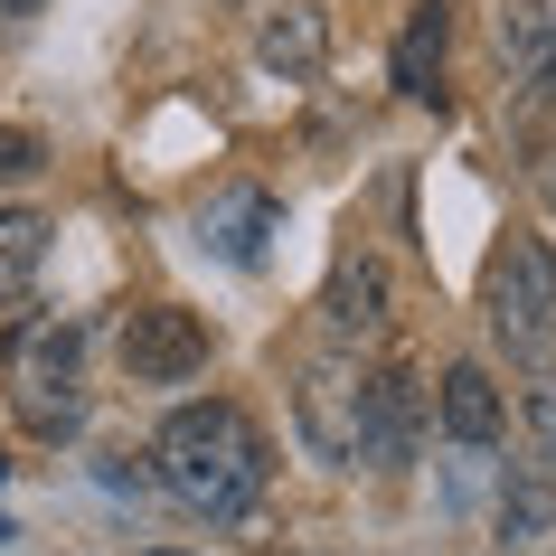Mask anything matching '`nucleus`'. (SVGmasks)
Segmentation results:
<instances>
[{"mask_svg": "<svg viewBox=\"0 0 556 556\" xmlns=\"http://www.w3.org/2000/svg\"><path fill=\"white\" fill-rule=\"evenodd\" d=\"M151 481L179 500V509H199V519H245L274 481V453H264L255 415L236 406V396H199V406H179L151 443Z\"/></svg>", "mask_w": 556, "mask_h": 556, "instance_id": "f257e3e1", "label": "nucleus"}, {"mask_svg": "<svg viewBox=\"0 0 556 556\" xmlns=\"http://www.w3.org/2000/svg\"><path fill=\"white\" fill-rule=\"evenodd\" d=\"M481 321L519 368H556V255L538 236H509L481 274Z\"/></svg>", "mask_w": 556, "mask_h": 556, "instance_id": "f03ea898", "label": "nucleus"}, {"mask_svg": "<svg viewBox=\"0 0 556 556\" xmlns=\"http://www.w3.org/2000/svg\"><path fill=\"white\" fill-rule=\"evenodd\" d=\"M10 406L29 434H76L86 425V330L76 321H38L20 340V368H10Z\"/></svg>", "mask_w": 556, "mask_h": 556, "instance_id": "7ed1b4c3", "label": "nucleus"}, {"mask_svg": "<svg viewBox=\"0 0 556 556\" xmlns=\"http://www.w3.org/2000/svg\"><path fill=\"white\" fill-rule=\"evenodd\" d=\"M114 358H123V378H132V387H189L207 358H217V330H207L189 302H132Z\"/></svg>", "mask_w": 556, "mask_h": 556, "instance_id": "20e7f679", "label": "nucleus"}, {"mask_svg": "<svg viewBox=\"0 0 556 556\" xmlns=\"http://www.w3.org/2000/svg\"><path fill=\"white\" fill-rule=\"evenodd\" d=\"M415 443H425V378L415 368H378V378H358V443L350 463H368L378 481L415 463Z\"/></svg>", "mask_w": 556, "mask_h": 556, "instance_id": "39448f33", "label": "nucleus"}, {"mask_svg": "<svg viewBox=\"0 0 556 556\" xmlns=\"http://www.w3.org/2000/svg\"><path fill=\"white\" fill-rule=\"evenodd\" d=\"M321 330L340 350H378L396 330V274L378 255H340L330 264V293H321Z\"/></svg>", "mask_w": 556, "mask_h": 556, "instance_id": "423d86ee", "label": "nucleus"}, {"mask_svg": "<svg viewBox=\"0 0 556 556\" xmlns=\"http://www.w3.org/2000/svg\"><path fill=\"white\" fill-rule=\"evenodd\" d=\"M274 227H283V199H274L264 179H217L207 207H199V245L217 264H236V274L264 264V236H274Z\"/></svg>", "mask_w": 556, "mask_h": 556, "instance_id": "0eeeda50", "label": "nucleus"}, {"mask_svg": "<svg viewBox=\"0 0 556 556\" xmlns=\"http://www.w3.org/2000/svg\"><path fill=\"white\" fill-rule=\"evenodd\" d=\"M434 425H443V443H463V453H500V434H509V387H500L481 358H453L434 378Z\"/></svg>", "mask_w": 556, "mask_h": 556, "instance_id": "6e6552de", "label": "nucleus"}, {"mask_svg": "<svg viewBox=\"0 0 556 556\" xmlns=\"http://www.w3.org/2000/svg\"><path fill=\"white\" fill-rule=\"evenodd\" d=\"M293 425H302V443H312L321 463H350V443H358V368L312 358L293 378Z\"/></svg>", "mask_w": 556, "mask_h": 556, "instance_id": "1a4fd4ad", "label": "nucleus"}, {"mask_svg": "<svg viewBox=\"0 0 556 556\" xmlns=\"http://www.w3.org/2000/svg\"><path fill=\"white\" fill-rule=\"evenodd\" d=\"M255 66H264V76H283V86L321 76V66H330V20L312 10V0H274V10L255 20Z\"/></svg>", "mask_w": 556, "mask_h": 556, "instance_id": "9d476101", "label": "nucleus"}, {"mask_svg": "<svg viewBox=\"0 0 556 556\" xmlns=\"http://www.w3.org/2000/svg\"><path fill=\"white\" fill-rule=\"evenodd\" d=\"M443 58H453V10H443V0H415L406 29H396V58H387L396 94H406V104H434L443 94Z\"/></svg>", "mask_w": 556, "mask_h": 556, "instance_id": "9b49d317", "label": "nucleus"}, {"mask_svg": "<svg viewBox=\"0 0 556 556\" xmlns=\"http://www.w3.org/2000/svg\"><path fill=\"white\" fill-rule=\"evenodd\" d=\"M491 38H500V66H509V86H519L528 66L556 48V10H547V0H500Z\"/></svg>", "mask_w": 556, "mask_h": 556, "instance_id": "f8f14e48", "label": "nucleus"}, {"mask_svg": "<svg viewBox=\"0 0 556 556\" xmlns=\"http://www.w3.org/2000/svg\"><path fill=\"white\" fill-rule=\"evenodd\" d=\"M48 264V217L38 207H0V302H20Z\"/></svg>", "mask_w": 556, "mask_h": 556, "instance_id": "ddd939ff", "label": "nucleus"}, {"mask_svg": "<svg viewBox=\"0 0 556 556\" xmlns=\"http://www.w3.org/2000/svg\"><path fill=\"white\" fill-rule=\"evenodd\" d=\"M528 425V471L538 481H556V368H528V387H519V406H509Z\"/></svg>", "mask_w": 556, "mask_h": 556, "instance_id": "4468645a", "label": "nucleus"}, {"mask_svg": "<svg viewBox=\"0 0 556 556\" xmlns=\"http://www.w3.org/2000/svg\"><path fill=\"white\" fill-rule=\"evenodd\" d=\"M556 519V481H538V471H500V538L519 547V538H538V528Z\"/></svg>", "mask_w": 556, "mask_h": 556, "instance_id": "2eb2a0df", "label": "nucleus"}, {"mask_svg": "<svg viewBox=\"0 0 556 556\" xmlns=\"http://www.w3.org/2000/svg\"><path fill=\"white\" fill-rule=\"evenodd\" d=\"M48 170V142L38 132H20V123H0V189H20V179Z\"/></svg>", "mask_w": 556, "mask_h": 556, "instance_id": "dca6fc26", "label": "nucleus"}, {"mask_svg": "<svg viewBox=\"0 0 556 556\" xmlns=\"http://www.w3.org/2000/svg\"><path fill=\"white\" fill-rule=\"evenodd\" d=\"M519 123H528V132H538V123H556V48L519 76Z\"/></svg>", "mask_w": 556, "mask_h": 556, "instance_id": "f3484780", "label": "nucleus"}, {"mask_svg": "<svg viewBox=\"0 0 556 556\" xmlns=\"http://www.w3.org/2000/svg\"><path fill=\"white\" fill-rule=\"evenodd\" d=\"M104 491H132V500H142L151 491V463H104Z\"/></svg>", "mask_w": 556, "mask_h": 556, "instance_id": "a211bd4d", "label": "nucleus"}, {"mask_svg": "<svg viewBox=\"0 0 556 556\" xmlns=\"http://www.w3.org/2000/svg\"><path fill=\"white\" fill-rule=\"evenodd\" d=\"M29 10H38V0H0V20H29Z\"/></svg>", "mask_w": 556, "mask_h": 556, "instance_id": "6ab92c4d", "label": "nucleus"}]
</instances>
